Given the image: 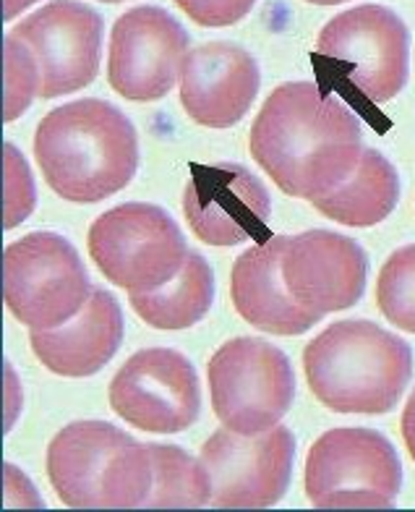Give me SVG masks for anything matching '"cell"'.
<instances>
[{
    "mask_svg": "<svg viewBox=\"0 0 415 512\" xmlns=\"http://www.w3.org/2000/svg\"><path fill=\"white\" fill-rule=\"evenodd\" d=\"M303 481L316 510H387L400 494L402 463L374 429H332L308 450Z\"/></svg>",
    "mask_w": 415,
    "mask_h": 512,
    "instance_id": "5",
    "label": "cell"
},
{
    "mask_svg": "<svg viewBox=\"0 0 415 512\" xmlns=\"http://www.w3.org/2000/svg\"><path fill=\"white\" fill-rule=\"evenodd\" d=\"M92 290L79 251L58 233H29L3 254L6 306L29 330H53L74 319Z\"/></svg>",
    "mask_w": 415,
    "mask_h": 512,
    "instance_id": "7",
    "label": "cell"
},
{
    "mask_svg": "<svg viewBox=\"0 0 415 512\" xmlns=\"http://www.w3.org/2000/svg\"><path fill=\"white\" fill-rule=\"evenodd\" d=\"M34 204H37V191H34V178L29 170L27 160L21 155L14 144H6V230L16 228L32 215Z\"/></svg>",
    "mask_w": 415,
    "mask_h": 512,
    "instance_id": "24",
    "label": "cell"
},
{
    "mask_svg": "<svg viewBox=\"0 0 415 512\" xmlns=\"http://www.w3.org/2000/svg\"><path fill=\"white\" fill-rule=\"evenodd\" d=\"M400 202V176L379 149H363L350 178L314 199L324 217L348 228H371L387 220Z\"/></svg>",
    "mask_w": 415,
    "mask_h": 512,
    "instance_id": "19",
    "label": "cell"
},
{
    "mask_svg": "<svg viewBox=\"0 0 415 512\" xmlns=\"http://www.w3.org/2000/svg\"><path fill=\"white\" fill-rule=\"evenodd\" d=\"M295 437L288 426L262 434L217 429L201 447V463L212 481V507L262 510L275 507L290 486Z\"/></svg>",
    "mask_w": 415,
    "mask_h": 512,
    "instance_id": "9",
    "label": "cell"
},
{
    "mask_svg": "<svg viewBox=\"0 0 415 512\" xmlns=\"http://www.w3.org/2000/svg\"><path fill=\"white\" fill-rule=\"evenodd\" d=\"M306 3H314V6H337V3H345V0H306Z\"/></svg>",
    "mask_w": 415,
    "mask_h": 512,
    "instance_id": "28",
    "label": "cell"
},
{
    "mask_svg": "<svg viewBox=\"0 0 415 512\" xmlns=\"http://www.w3.org/2000/svg\"><path fill=\"white\" fill-rule=\"evenodd\" d=\"M102 3H123V0H102Z\"/></svg>",
    "mask_w": 415,
    "mask_h": 512,
    "instance_id": "29",
    "label": "cell"
},
{
    "mask_svg": "<svg viewBox=\"0 0 415 512\" xmlns=\"http://www.w3.org/2000/svg\"><path fill=\"white\" fill-rule=\"evenodd\" d=\"M209 395L222 426L262 434L280 424L295 398L290 358L262 337H235L209 361Z\"/></svg>",
    "mask_w": 415,
    "mask_h": 512,
    "instance_id": "8",
    "label": "cell"
},
{
    "mask_svg": "<svg viewBox=\"0 0 415 512\" xmlns=\"http://www.w3.org/2000/svg\"><path fill=\"white\" fill-rule=\"evenodd\" d=\"M113 411L149 434H178L201 411L194 364L173 348H149L128 358L110 382Z\"/></svg>",
    "mask_w": 415,
    "mask_h": 512,
    "instance_id": "11",
    "label": "cell"
},
{
    "mask_svg": "<svg viewBox=\"0 0 415 512\" xmlns=\"http://www.w3.org/2000/svg\"><path fill=\"white\" fill-rule=\"evenodd\" d=\"M363 152L361 121L311 81H288L251 126V155L282 194L314 202L348 181Z\"/></svg>",
    "mask_w": 415,
    "mask_h": 512,
    "instance_id": "1",
    "label": "cell"
},
{
    "mask_svg": "<svg viewBox=\"0 0 415 512\" xmlns=\"http://www.w3.org/2000/svg\"><path fill=\"white\" fill-rule=\"evenodd\" d=\"M288 241V236H272L243 251L230 275L235 311L256 330L280 337L303 335L319 322L316 314H308L295 304L282 283L280 262Z\"/></svg>",
    "mask_w": 415,
    "mask_h": 512,
    "instance_id": "18",
    "label": "cell"
},
{
    "mask_svg": "<svg viewBox=\"0 0 415 512\" xmlns=\"http://www.w3.org/2000/svg\"><path fill=\"white\" fill-rule=\"evenodd\" d=\"M47 479L74 510H134L152 492L149 447L108 421H76L47 447Z\"/></svg>",
    "mask_w": 415,
    "mask_h": 512,
    "instance_id": "4",
    "label": "cell"
},
{
    "mask_svg": "<svg viewBox=\"0 0 415 512\" xmlns=\"http://www.w3.org/2000/svg\"><path fill=\"white\" fill-rule=\"evenodd\" d=\"M280 267L290 298L319 319L358 304L369 277L361 243L332 230H306L290 238Z\"/></svg>",
    "mask_w": 415,
    "mask_h": 512,
    "instance_id": "15",
    "label": "cell"
},
{
    "mask_svg": "<svg viewBox=\"0 0 415 512\" xmlns=\"http://www.w3.org/2000/svg\"><path fill=\"white\" fill-rule=\"evenodd\" d=\"M3 55H6V108H3V118L16 121L19 115L27 113L34 97L40 95V63H37L27 42L14 37L11 32L6 34Z\"/></svg>",
    "mask_w": 415,
    "mask_h": 512,
    "instance_id": "23",
    "label": "cell"
},
{
    "mask_svg": "<svg viewBox=\"0 0 415 512\" xmlns=\"http://www.w3.org/2000/svg\"><path fill=\"white\" fill-rule=\"evenodd\" d=\"M376 304L397 330L415 332V243L384 262L376 280Z\"/></svg>",
    "mask_w": 415,
    "mask_h": 512,
    "instance_id": "22",
    "label": "cell"
},
{
    "mask_svg": "<svg viewBox=\"0 0 415 512\" xmlns=\"http://www.w3.org/2000/svg\"><path fill=\"white\" fill-rule=\"evenodd\" d=\"M40 63V97L71 95L89 87L100 71L102 16L79 0H53L11 29Z\"/></svg>",
    "mask_w": 415,
    "mask_h": 512,
    "instance_id": "14",
    "label": "cell"
},
{
    "mask_svg": "<svg viewBox=\"0 0 415 512\" xmlns=\"http://www.w3.org/2000/svg\"><path fill=\"white\" fill-rule=\"evenodd\" d=\"M123 311L113 293L94 288L87 306L53 330H32L29 345L40 364L68 379L92 377L123 343Z\"/></svg>",
    "mask_w": 415,
    "mask_h": 512,
    "instance_id": "17",
    "label": "cell"
},
{
    "mask_svg": "<svg viewBox=\"0 0 415 512\" xmlns=\"http://www.w3.org/2000/svg\"><path fill=\"white\" fill-rule=\"evenodd\" d=\"M183 212L188 228L207 246L267 241L272 199L264 183L243 165H191Z\"/></svg>",
    "mask_w": 415,
    "mask_h": 512,
    "instance_id": "13",
    "label": "cell"
},
{
    "mask_svg": "<svg viewBox=\"0 0 415 512\" xmlns=\"http://www.w3.org/2000/svg\"><path fill=\"white\" fill-rule=\"evenodd\" d=\"M186 53V29L165 8H131L110 34V87L131 102L162 100L181 79Z\"/></svg>",
    "mask_w": 415,
    "mask_h": 512,
    "instance_id": "12",
    "label": "cell"
},
{
    "mask_svg": "<svg viewBox=\"0 0 415 512\" xmlns=\"http://www.w3.org/2000/svg\"><path fill=\"white\" fill-rule=\"evenodd\" d=\"M215 301V272L207 259L188 251L181 272L162 288L131 293V306L149 327L157 330H188L207 317Z\"/></svg>",
    "mask_w": 415,
    "mask_h": 512,
    "instance_id": "20",
    "label": "cell"
},
{
    "mask_svg": "<svg viewBox=\"0 0 415 512\" xmlns=\"http://www.w3.org/2000/svg\"><path fill=\"white\" fill-rule=\"evenodd\" d=\"M34 157L61 199L94 204L126 189L136 176L139 139L121 110L89 97L42 118L34 131Z\"/></svg>",
    "mask_w": 415,
    "mask_h": 512,
    "instance_id": "2",
    "label": "cell"
},
{
    "mask_svg": "<svg viewBox=\"0 0 415 512\" xmlns=\"http://www.w3.org/2000/svg\"><path fill=\"white\" fill-rule=\"evenodd\" d=\"M303 371L314 398L329 411L382 416L410 384L413 351L379 324L345 319L306 345Z\"/></svg>",
    "mask_w": 415,
    "mask_h": 512,
    "instance_id": "3",
    "label": "cell"
},
{
    "mask_svg": "<svg viewBox=\"0 0 415 512\" xmlns=\"http://www.w3.org/2000/svg\"><path fill=\"white\" fill-rule=\"evenodd\" d=\"M87 246L102 275L128 293L162 288L188 256L178 223L165 209L144 202L121 204L97 217Z\"/></svg>",
    "mask_w": 415,
    "mask_h": 512,
    "instance_id": "6",
    "label": "cell"
},
{
    "mask_svg": "<svg viewBox=\"0 0 415 512\" xmlns=\"http://www.w3.org/2000/svg\"><path fill=\"white\" fill-rule=\"evenodd\" d=\"M402 439H405L408 452L413 455V460H415V390H413V395L408 398L405 411H402Z\"/></svg>",
    "mask_w": 415,
    "mask_h": 512,
    "instance_id": "26",
    "label": "cell"
},
{
    "mask_svg": "<svg viewBox=\"0 0 415 512\" xmlns=\"http://www.w3.org/2000/svg\"><path fill=\"white\" fill-rule=\"evenodd\" d=\"M152 458V492L144 507L196 510L212 505V481L204 463L175 445H147Z\"/></svg>",
    "mask_w": 415,
    "mask_h": 512,
    "instance_id": "21",
    "label": "cell"
},
{
    "mask_svg": "<svg viewBox=\"0 0 415 512\" xmlns=\"http://www.w3.org/2000/svg\"><path fill=\"white\" fill-rule=\"evenodd\" d=\"M256 0H175V6L199 27H233L246 19Z\"/></svg>",
    "mask_w": 415,
    "mask_h": 512,
    "instance_id": "25",
    "label": "cell"
},
{
    "mask_svg": "<svg viewBox=\"0 0 415 512\" xmlns=\"http://www.w3.org/2000/svg\"><path fill=\"white\" fill-rule=\"evenodd\" d=\"M316 55L340 61L350 84L369 100L387 102L408 81L410 34L395 11L366 3L329 21L319 32Z\"/></svg>",
    "mask_w": 415,
    "mask_h": 512,
    "instance_id": "10",
    "label": "cell"
},
{
    "mask_svg": "<svg viewBox=\"0 0 415 512\" xmlns=\"http://www.w3.org/2000/svg\"><path fill=\"white\" fill-rule=\"evenodd\" d=\"M37 0H3V19L14 21L16 16L24 14L27 8H32Z\"/></svg>",
    "mask_w": 415,
    "mask_h": 512,
    "instance_id": "27",
    "label": "cell"
},
{
    "mask_svg": "<svg viewBox=\"0 0 415 512\" xmlns=\"http://www.w3.org/2000/svg\"><path fill=\"white\" fill-rule=\"evenodd\" d=\"M259 84L262 74L248 50L207 42L183 58L181 105L199 126L230 128L254 105Z\"/></svg>",
    "mask_w": 415,
    "mask_h": 512,
    "instance_id": "16",
    "label": "cell"
}]
</instances>
